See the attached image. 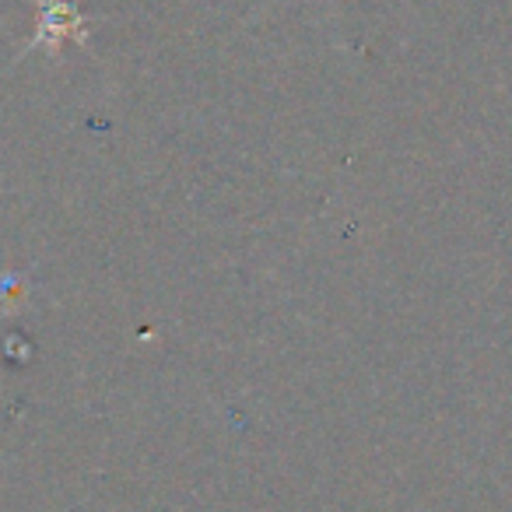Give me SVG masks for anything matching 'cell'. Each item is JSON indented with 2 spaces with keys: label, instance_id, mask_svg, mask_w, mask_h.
I'll return each instance as SVG.
<instances>
[{
  "label": "cell",
  "instance_id": "cell-1",
  "mask_svg": "<svg viewBox=\"0 0 512 512\" xmlns=\"http://www.w3.org/2000/svg\"><path fill=\"white\" fill-rule=\"evenodd\" d=\"M36 11H39V25H36V36L29 39L25 53L32 50H60L67 39L74 43H85L88 39V22L78 8H74L71 0H36Z\"/></svg>",
  "mask_w": 512,
  "mask_h": 512
}]
</instances>
